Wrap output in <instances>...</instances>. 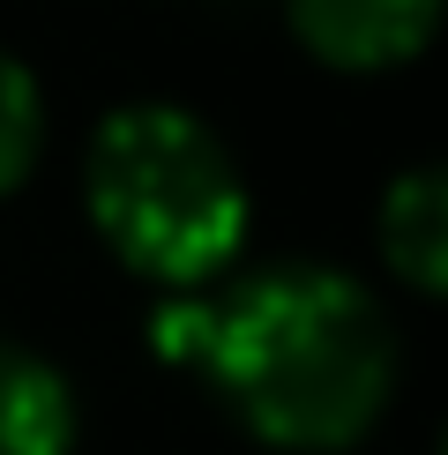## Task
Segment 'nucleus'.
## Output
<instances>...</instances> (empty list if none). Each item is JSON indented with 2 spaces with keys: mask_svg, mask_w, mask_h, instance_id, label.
<instances>
[{
  "mask_svg": "<svg viewBox=\"0 0 448 455\" xmlns=\"http://www.w3.org/2000/svg\"><path fill=\"white\" fill-rule=\"evenodd\" d=\"M157 344L172 358H202L247 433L299 455L351 448L396 388L388 314L359 276L314 261L261 269L217 307L157 314Z\"/></svg>",
  "mask_w": 448,
  "mask_h": 455,
  "instance_id": "1",
  "label": "nucleus"
},
{
  "mask_svg": "<svg viewBox=\"0 0 448 455\" xmlns=\"http://www.w3.org/2000/svg\"><path fill=\"white\" fill-rule=\"evenodd\" d=\"M90 217L127 269L202 283L247 239V187L195 112L120 105L90 142Z\"/></svg>",
  "mask_w": 448,
  "mask_h": 455,
  "instance_id": "2",
  "label": "nucleus"
},
{
  "mask_svg": "<svg viewBox=\"0 0 448 455\" xmlns=\"http://www.w3.org/2000/svg\"><path fill=\"white\" fill-rule=\"evenodd\" d=\"M441 0H292V30L329 68H396L434 37Z\"/></svg>",
  "mask_w": 448,
  "mask_h": 455,
  "instance_id": "3",
  "label": "nucleus"
},
{
  "mask_svg": "<svg viewBox=\"0 0 448 455\" xmlns=\"http://www.w3.org/2000/svg\"><path fill=\"white\" fill-rule=\"evenodd\" d=\"M0 455H75V395L23 344H0Z\"/></svg>",
  "mask_w": 448,
  "mask_h": 455,
  "instance_id": "5",
  "label": "nucleus"
},
{
  "mask_svg": "<svg viewBox=\"0 0 448 455\" xmlns=\"http://www.w3.org/2000/svg\"><path fill=\"white\" fill-rule=\"evenodd\" d=\"M37 135H45V105H37V83L15 52H0V195L30 172Z\"/></svg>",
  "mask_w": 448,
  "mask_h": 455,
  "instance_id": "6",
  "label": "nucleus"
},
{
  "mask_svg": "<svg viewBox=\"0 0 448 455\" xmlns=\"http://www.w3.org/2000/svg\"><path fill=\"white\" fill-rule=\"evenodd\" d=\"M381 254L419 299H441L448 283V187L434 164L404 172L381 202Z\"/></svg>",
  "mask_w": 448,
  "mask_h": 455,
  "instance_id": "4",
  "label": "nucleus"
}]
</instances>
